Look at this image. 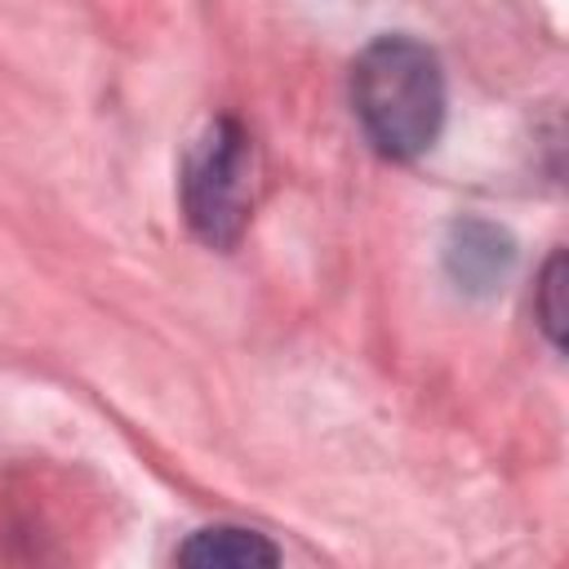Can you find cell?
I'll return each instance as SVG.
<instances>
[{
	"label": "cell",
	"instance_id": "1",
	"mask_svg": "<svg viewBox=\"0 0 569 569\" xmlns=\"http://www.w3.org/2000/svg\"><path fill=\"white\" fill-rule=\"evenodd\" d=\"M351 107L387 160H418L445 129L440 58L413 36H378L351 67Z\"/></svg>",
	"mask_w": 569,
	"mask_h": 569
},
{
	"label": "cell",
	"instance_id": "2",
	"mask_svg": "<svg viewBox=\"0 0 569 569\" xmlns=\"http://www.w3.org/2000/svg\"><path fill=\"white\" fill-rule=\"evenodd\" d=\"M249 204H253V147L249 133L231 116H222L187 151L182 209L204 244L231 249L249 222Z\"/></svg>",
	"mask_w": 569,
	"mask_h": 569
},
{
	"label": "cell",
	"instance_id": "3",
	"mask_svg": "<svg viewBox=\"0 0 569 569\" xmlns=\"http://www.w3.org/2000/svg\"><path fill=\"white\" fill-rule=\"evenodd\" d=\"M511 240L507 231H498L493 222H453L449 231V244H445V262H449V276L458 280V289L467 293H493L507 271H511Z\"/></svg>",
	"mask_w": 569,
	"mask_h": 569
},
{
	"label": "cell",
	"instance_id": "4",
	"mask_svg": "<svg viewBox=\"0 0 569 569\" xmlns=\"http://www.w3.org/2000/svg\"><path fill=\"white\" fill-rule=\"evenodd\" d=\"M276 560H280L276 542H267L258 529H240V525L196 529L178 547V565H191V569H258V565H276Z\"/></svg>",
	"mask_w": 569,
	"mask_h": 569
},
{
	"label": "cell",
	"instance_id": "5",
	"mask_svg": "<svg viewBox=\"0 0 569 569\" xmlns=\"http://www.w3.org/2000/svg\"><path fill=\"white\" fill-rule=\"evenodd\" d=\"M565 253H551V262L542 267V280H538V325L542 333L551 338V347L560 351V338H565Z\"/></svg>",
	"mask_w": 569,
	"mask_h": 569
}]
</instances>
